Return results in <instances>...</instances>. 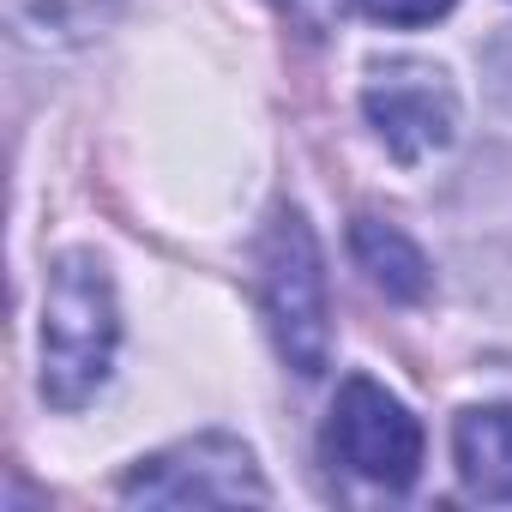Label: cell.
I'll return each instance as SVG.
<instances>
[{
    "label": "cell",
    "mask_w": 512,
    "mask_h": 512,
    "mask_svg": "<svg viewBox=\"0 0 512 512\" xmlns=\"http://www.w3.org/2000/svg\"><path fill=\"white\" fill-rule=\"evenodd\" d=\"M458 446V476L470 494L482 500H506L512 506V410L506 404H476L458 416L452 428Z\"/></svg>",
    "instance_id": "8992f818"
},
{
    "label": "cell",
    "mask_w": 512,
    "mask_h": 512,
    "mask_svg": "<svg viewBox=\"0 0 512 512\" xmlns=\"http://www.w3.org/2000/svg\"><path fill=\"white\" fill-rule=\"evenodd\" d=\"M115 0H7V19L31 43H79L103 25Z\"/></svg>",
    "instance_id": "ba28073f"
},
{
    "label": "cell",
    "mask_w": 512,
    "mask_h": 512,
    "mask_svg": "<svg viewBox=\"0 0 512 512\" xmlns=\"http://www.w3.org/2000/svg\"><path fill=\"white\" fill-rule=\"evenodd\" d=\"M362 109H368V127L380 133V145L398 163H422V157L446 151L452 133H458V91L428 61L380 67L362 91Z\"/></svg>",
    "instance_id": "5b68a950"
},
{
    "label": "cell",
    "mask_w": 512,
    "mask_h": 512,
    "mask_svg": "<svg viewBox=\"0 0 512 512\" xmlns=\"http://www.w3.org/2000/svg\"><path fill=\"white\" fill-rule=\"evenodd\" d=\"M350 247H356V260H362V272L386 290V296H398V302H422L428 296V284H434V272H428V260H422V247L398 229V223H380V217H356V229H350Z\"/></svg>",
    "instance_id": "52a82bcc"
},
{
    "label": "cell",
    "mask_w": 512,
    "mask_h": 512,
    "mask_svg": "<svg viewBox=\"0 0 512 512\" xmlns=\"http://www.w3.org/2000/svg\"><path fill=\"white\" fill-rule=\"evenodd\" d=\"M356 7L368 19H380V25H434V19H446L458 7V0H356Z\"/></svg>",
    "instance_id": "9c48e42d"
},
{
    "label": "cell",
    "mask_w": 512,
    "mask_h": 512,
    "mask_svg": "<svg viewBox=\"0 0 512 512\" xmlns=\"http://www.w3.org/2000/svg\"><path fill=\"white\" fill-rule=\"evenodd\" d=\"M260 296H266V320L272 338L284 350V362L296 374H326L332 356V302H326V260L314 223L296 205H278L266 247H260Z\"/></svg>",
    "instance_id": "7a4b0ae2"
},
{
    "label": "cell",
    "mask_w": 512,
    "mask_h": 512,
    "mask_svg": "<svg viewBox=\"0 0 512 512\" xmlns=\"http://www.w3.org/2000/svg\"><path fill=\"white\" fill-rule=\"evenodd\" d=\"M326 452L374 488H410L422 470V422L380 380L350 374L326 422Z\"/></svg>",
    "instance_id": "277c9868"
},
{
    "label": "cell",
    "mask_w": 512,
    "mask_h": 512,
    "mask_svg": "<svg viewBox=\"0 0 512 512\" xmlns=\"http://www.w3.org/2000/svg\"><path fill=\"white\" fill-rule=\"evenodd\" d=\"M121 344L115 284L91 253H61L43 296V398L55 410H79L109 380Z\"/></svg>",
    "instance_id": "6da1fadb"
},
{
    "label": "cell",
    "mask_w": 512,
    "mask_h": 512,
    "mask_svg": "<svg viewBox=\"0 0 512 512\" xmlns=\"http://www.w3.org/2000/svg\"><path fill=\"white\" fill-rule=\"evenodd\" d=\"M121 500H145V506H241V500H272L253 452L229 434H193L175 440L151 458L133 464V476L121 482Z\"/></svg>",
    "instance_id": "3957f363"
}]
</instances>
